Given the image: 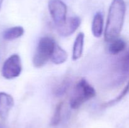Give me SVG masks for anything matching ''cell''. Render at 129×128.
<instances>
[{
  "mask_svg": "<svg viewBox=\"0 0 129 128\" xmlns=\"http://www.w3.org/2000/svg\"><path fill=\"white\" fill-rule=\"evenodd\" d=\"M49 13L54 22L57 26L63 25L66 21L67 6L61 0H50L48 4Z\"/></svg>",
  "mask_w": 129,
  "mask_h": 128,
  "instance_id": "5",
  "label": "cell"
},
{
  "mask_svg": "<svg viewBox=\"0 0 129 128\" xmlns=\"http://www.w3.org/2000/svg\"><path fill=\"white\" fill-rule=\"evenodd\" d=\"M56 43L54 39L44 36L39 40L33 57V64L36 68L42 67L51 58Z\"/></svg>",
  "mask_w": 129,
  "mask_h": 128,
  "instance_id": "3",
  "label": "cell"
},
{
  "mask_svg": "<svg viewBox=\"0 0 129 128\" xmlns=\"http://www.w3.org/2000/svg\"><path fill=\"white\" fill-rule=\"evenodd\" d=\"M63 106V102H60L57 104L55 107V111H54V115H53L52 118L51 120V124L52 125H57L59 124L61 120V112H62V109Z\"/></svg>",
  "mask_w": 129,
  "mask_h": 128,
  "instance_id": "14",
  "label": "cell"
},
{
  "mask_svg": "<svg viewBox=\"0 0 129 128\" xmlns=\"http://www.w3.org/2000/svg\"><path fill=\"white\" fill-rule=\"evenodd\" d=\"M124 0H113L108 10L105 30V40L110 43L118 38L122 31L125 16Z\"/></svg>",
  "mask_w": 129,
  "mask_h": 128,
  "instance_id": "1",
  "label": "cell"
},
{
  "mask_svg": "<svg viewBox=\"0 0 129 128\" xmlns=\"http://www.w3.org/2000/svg\"><path fill=\"white\" fill-rule=\"evenodd\" d=\"M120 70L123 74L129 73V50L122 56L120 62Z\"/></svg>",
  "mask_w": 129,
  "mask_h": 128,
  "instance_id": "15",
  "label": "cell"
},
{
  "mask_svg": "<svg viewBox=\"0 0 129 128\" xmlns=\"http://www.w3.org/2000/svg\"><path fill=\"white\" fill-rule=\"evenodd\" d=\"M22 65L20 56L13 54L8 58L4 62L1 70V74L6 79H13L20 75Z\"/></svg>",
  "mask_w": 129,
  "mask_h": 128,
  "instance_id": "4",
  "label": "cell"
},
{
  "mask_svg": "<svg viewBox=\"0 0 129 128\" xmlns=\"http://www.w3.org/2000/svg\"><path fill=\"white\" fill-rule=\"evenodd\" d=\"M24 29L22 26H17L10 28L3 33V38L5 40L11 41L21 37L24 34Z\"/></svg>",
  "mask_w": 129,
  "mask_h": 128,
  "instance_id": "11",
  "label": "cell"
},
{
  "mask_svg": "<svg viewBox=\"0 0 129 128\" xmlns=\"http://www.w3.org/2000/svg\"><path fill=\"white\" fill-rule=\"evenodd\" d=\"M3 1H4V0H0V11H1V6H2L3 3Z\"/></svg>",
  "mask_w": 129,
  "mask_h": 128,
  "instance_id": "17",
  "label": "cell"
},
{
  "mask_svg": "<svg viewBox=\"0 0 129 128\" xmlns=\"http://www.w3.org/2000/svg\"><path fill=\"white\" fill-rule=\"evenodd\" d=\"M81 25V19L78 16H73L66 20L63 25L57 26L59 35L62 36H69L73 35Z\"/></svg>",
  "mask_w": 129,
  "mask_h": 128,
  "instance_id": "6",
  "label": "cell"
},
{
  "mask_svg": "<svg viewBox=\"0 0 129 128\" xmlns=\"http://www.w3.org/2000/svg\"><path fill=\"white\" fill-rule=\"evenodd\" d=\"M104 20L102 13L98 12L95 14L92 22L91 30L94 37L100 38L103 34Z\"/></svg>",
  "mask_w": 129,
  "mask_h": 128,
  "instance_id": "8",
  "label": "cell"
},
{
  "mask_svg": "<svg viewBox=\"0 0 129 128\" xmlns=\"http://www.w3.org/2000/svg\"><path fill=\"white\" fill-rule=\"evenodd\" d=\"M68 57V53L66 51L60 47L57 44L55 45L54 52L52 55L50 60L52 62L56 65H59L65 62Z\"/></svg>",
  "mask_w": 129,
  "mask_h": 128,
  "instance_id": "10",
  "label": "cell"
},
{
  "mask_svg": "<svg viewBox=\"0 0 129 128\" xmlns=\"http://www.w3.org/2000/svg\"><path fill=\"white\" fill-rule=\"evenodd\" d=\"M96 95V90L85 79H81L74 87L70 99V106L77 109L84 103L93 99Z\"/></svg>",
  "mask_w": 129,
  "mask_h": 128,
  "instance_id": "2",
  "label": "cell"
},
{
  "mask_svg": "<svg viewBox=\"0 0 129 128\" xmlns=\"http://www.w3.org/2000/svg\"><path fill=\"white\" fill-rule=\"evenodd\" d=\"M69 80L66 79L64 80V81L62 82L61 84L59 85H58L57 87L55 89V95L57 96H61V95H64L67 90H68V88L69 87Z\"/></svg>",
  "mask_w": 129,
  "mask_h": 128,
  "instance_id": "16",
  "label": "cell"
},
{
  "mask_svg": "<svg viewBox=\"0 0 129 128\" xmlns=\"http://www.w3.org/2000/svg\"><path fill=\"white\" fill-rule=\"evenodd\" d=\"M126 43L121 38H117L110 43L108 51L112 55H117L125 49Z\"/></svg>",
  "mask_w": 129,
  "mask_h": 128,
  "instance_id": "12",
  "label": "cell"
},
{
  "mask_svg": "<svg viewBox=\"0 0 129 128\" xmlns=\"http://www.w3.org/2000/svg\"><path fill=\"white\" fill-rule=\"evenodd\" d=\"M128 92H129V81L128 82L127 85H125V87L123 88V89L122 90V91L121 92L120 94L119 95L115 98V99H112V100L105 103V104L103 105V107H109V106H112V105H115V104L118 103V102L122 100V99H123V98L127 95V94H128Z\"/></svg>",
  "mask_w": 129,
  "mask_h": 128,
  "instance_id": "13",
  "label": "cell"
},
{
  "mask_svg": "<svg viewBox=\"0 0 129 128\" xmlns=\"http://www.w3.org/2000/svg\"><path fill=\"white\" fill-rule=\"evenodd\" d=\"M14 105V100L10 94L4 92H0V118L3 120L7 119L10 110Z\"/></svg>",
  "mask_w": 129,
  "mask_h": 128,
  "instance_id": "7",
  "label": "cell"
},
{
  "mask_svg": "<svg viewBox=\"0 0 129 128\" xmlns=\"http://www.w3.org/2000/svg\"><path fill=\"white\" fill-rule=\"evenodd\" d=\"M84 35L83 33L80 32L74 41L73 48V60H77L82 56L84 46Z\"/></svg>",
  "mask_w": 129,
  "mask_h": 128,
  "instance_id": "9",
  "label": "cell"
}]
</instances>
